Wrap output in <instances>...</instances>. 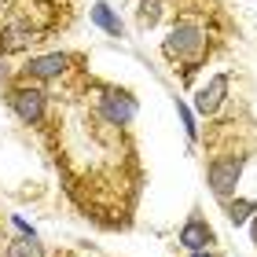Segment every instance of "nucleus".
<instances>
[{
	"instance_id": "nucleus-1",
	"label": "nucleus",
	"mask_w": 257,
	"mask_h": 257,
	"mask_svg": "<svg viewBox=\"0 0 257 257\" xmlns=\"http://www.w3.org/2000/svg\"><path fill=\"white\" fill-rule=\"evenodd\" d=\"M162 52H166L169 63L180 66L184 77H191V70L202 63V52H206V30L198 26V22H180V26L166 37Z\"/></svg>"
},
{
	"instance_id": "nucleus-2",
	"label": "nucleus",
	"mask_w": 257,
	"mask_h": 257,
	"mask_svg": "<svg viewBox=\"0 0 257 257\" xmlns=\"http://www.w3.org/2000/svg\"><path fill=\"white\" fill-rule=\"evenodd\" d=\"M246 166V155H231V158H217L209 166V191H213L220 202H228L235 195V184H239V173Z\"/></svg>"
},
{
	"instance_id": "nucleus-3",
	"label": "nucleus",
	"mask_w": 257,
	"mask_h": 257,
	"mask_svg": "<svg viewBox=\"0 0 257 257\" xmlns=\"http://www.w3.org/2000/svg\"><path fill=\"white\" fill-rule=\"evenodd\" d=\"M99 110H103L107 121L125 125V121H133V114H136V99L128 96L125 88H103L99 92Z\"/></svg>"
},
{
	"instance_id": "nucleus-4",
	"label": "nucleus",
	"mask_w": 257,
	"mask_h": 257,
	"mask_svg": "<svg viewBox=\"0 0 257 257\" xmlns=\"http://www.w3.org/2000/svg\"><path fill=\"white\" fill-rule=\"evenodd\" d=\"M11 107L26 125H37L44 118V110H48V96H44V88H19L11 96Z\"/></svg>"
},
{
	"instance_id": "nucleus-5",
	"label": "nucleus",
	"mask_w": 257,
	"mask_h": 257,
	"mask_svg": "<svg viewBox=\"0 0 257 257\" xmlns=\"http://www.w3.org/2000/svg\"><path fill=\"white\" fill-rule=\"evenodd\" d=\"M66 66H70V55L66 52H52V55H37V59H30L26 63V74L30 77H41V81H52V77H59Z\"/></svg>"
},
{
	"instance_id": "nucleus-6",
	"label": "nucleus",
	"mask_w": 257,
	"mask_h": 257,
	"mask_svg": "<svg viewBox=\"0 0 257 257\" xmlns=\"http://www.w3.org/2000/svg\"><path fill=\"white\" fill-rule=\"evenodd\" d=\"M224 96H228V74H220V77H213L202 92H198L195 110H198V114H217V110H220V99H224Z\"/></svg>"
},
{
	"instance_id": "nucleus-7",
	"label": "nucleus",
	"mask_w": 257,
	"mask_h": 257,
	"mask_svg": "<svg viewBox=\"0 0 257 257\" xmlns=\"http://www.w3.org/2000/svg\"><path fill=\"white\" fill-rule=\"evenodd\" d=\"M180 242L188 250H206L209 242H213V231H209V224H206L202 217H191L188 224L180 228Z\"/></svg>"
},
{
	"instance_id": "nucleus-8",
	"label": "nucleus",
	"mask_w": 257,
	"mask_h": 257,
	"mask_svg": "<svg viewBox=\"0 0 257 257\" xmlns=\"http://www.w3.org/2000/svg\"><path fill=\"white\" fill-rule=\"evenodd\" d=\"M228 220H231V224H246V220L257 213V202H253V198H228Z\"/></svg>"
},
{
	"instance_id": "nucleus-9",
	"label": "nucleus",
	"mask_w": 257,
	"mask_h": 257,
	"mask_svg": "<svg viewBox=\"0 0 257 257\" xmlns=\"http://www.w3.org/2000/svg\"><path fill=\"white\" fill-rule=\"evenodd\" d=\"M92 19H96V26H99V30H107L110 37H121V33H125V30H121V19L114 15L107 4H96V8H92Z\"/></svg>"
},
{
	"instance_id": "nucleus-10",
	"label": "nucleus",
	"mask_w": 257,
	"mask_h": 257,
	"mask_svg": "<svg viewBox=\"0 0 257 257\" xmlns=\"http://www.w3.org/2000/svg\"><path fill=\"white\" fill-rule=\"evenodd\" d=\"M8 257H44V246L33 235H19V239H11Z\"/></svg>"
},
{
	"instance_id": "nucleus-11",
	"label": "nucleus",
	"mask_w": 257,
	"mask_h": 257,
	"mask_svg": "<svg viewBox=\"0 0 257 257\" xmlns=\"http://www.w3.org/2000/svg\"><path fill=\"white\" fill-rule=\"evenodd\" d=\"M162 4H166V0H140V4H136V19H140V26H144V30L158 26V19H162Z\"/></svg>"
},
{
	"instance_id": "nucleus-12",
	"label": "nucleus",
	"mask_w": 257,
	"mask_h": 257,
	"mask_svg": "<svg viewBox=\"0 0 257 257\" xmlns=\"http://www.w3.org/2000/svg\"><path fill=\"white\" fill-rule=\"evenodd\" d=\"M26 26H8L4 30V41H0V52H19L30 44V33H22Z\"/></svg>"
},
{
	"instance_id": "nucleus-13",
	"label": "nucleus",
	"mask_w": 257,
	"mask_h": 257,
	"mask_svg": "<svg viewBox=\"0 0 257 257\" xmlns=\"http://www.w3.org/2000/svg\"><path fill=\"white\" fill-rule=\"evenodd\" d=\"M180 118H184V128H188V136L195 140V118H191V110L184 107V103H180Z\"/></svg>"
},
{
	"instance_id": "nucleus-14",
	"label": "nucleus",
	"mask_w": 257,
	"mask_h": 257,
	"mask_svg": "<svg viewBox=\"0 0 257 257\" xmlns=\"http://www.w3.org/2000/svg\"><path fill=\"white\" fill-rule=\"evenodd\" d=\"M250 239L257 242V217H253V224H250Z\"/></svg>"
},
{
	"instance_id": "nucleus-15",
	"label": "nucleus",
	"mask_w": 257,
	"mask_h": 257,
	"mask_svg": "<svg viewBox=\"0 0 257 257\" xmlns=\"http://www.w3.org/2000/svg\"><path fill=\"white\" fill-rule=\"evenodd\" d=\"M195 257H213V253H209V250H195Z\"/></svg>"
}]
</instances>
